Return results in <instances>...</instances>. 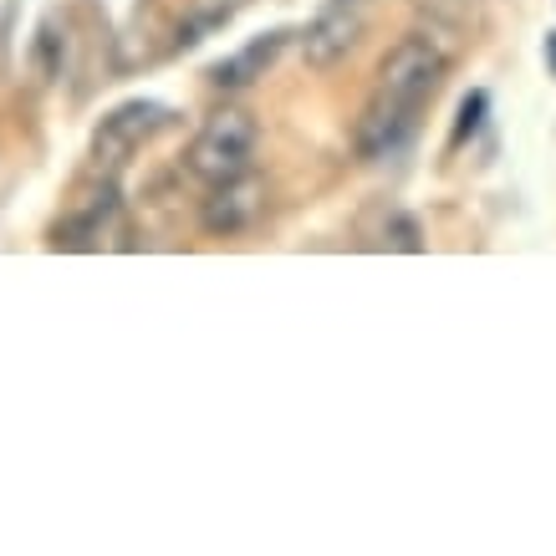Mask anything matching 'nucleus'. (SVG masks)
Returning a JSON list of instances; mask_svg holds the SVG:
<instances>
[{"mask_svg":"<svg viewBox=\"0 0 556 556\" xmlns=\"http://www.w3.org/2000/svg\"><path fill=\"white\" fill-rule=\"evenodd\" d=\"M255 159V118L240 113V108H219L204 118V128L189 143L185 164L194 179L204 185H219V179H236V174L251 169Z\"/></svg>","mask_w":556,"mask_h":556,"instance_id":"1","label":"nucleus"},{"mask_svg":"<svg viewBox=\"0 0 556 556\" xmlns=\"http://www.w3.org/2000/svg\"><path fill=\"white\" fill-rule=\"evenodd\" d=\"M169 123H174V108H164V102H153V98H134V102H123V108H113V113L102 118L98 138H92L98 169L128 164V159H134L153 134H164Z\"/></svg>","mask_w":556,"mask_h":556,"instance_id":"2","label":"nucleus"},{"mask_svg":"<svg viewBox=\"0 0 556 556\" xmlns=\"http://www.w3.org/2000/svg\"><path fill=\"white\" fill-rule=\"evenodd\" d=\"M444 51L434 47V41H424V36H408V41H399V47L383 56V67H378V92H388V98L408 102V108H424V102L439 92V83H444Z\"/></svg>","mask_w":556,"mask_h":556,"instance_id":"3","label":"nucleus"},{"mask_svg":"<svg viewBox=\"0 0 556 556\" xmlns=\"http://www.w3.org/2000/svg\"><path fill=\"white\" fill-rule=\"evenodd\" d=\"M363 26H368V0H327L302 31V62L317 72L338 67L342 56L363 41Z\"/></svg>","mask_w":556,"mask_h":556,"instance_id":"4","label":"nucleus"},{"mask_svg":"<svg viewBox=\"0 0 556 556\" xmlns=\"http://www.w3.org/2000/svg\"><path fill=\"white\" fill-rule=\"evenodd\" d=\"M419 113L424 108H408V102L388 98V92H372V102L363 108V118H357V153L363 159L399 153L414 138V128H419Z\"/></svg>","mask_w":556,"mask_h":556,"instance_id":"5","label":"nucleus"},{"mask_svg":"<svg viewBox=\"0 0 556 556\" xmlns=\"http://www.w3.org/2000/svg\"><path fill=\"white\" fill-rule=\"evenodd\" d=\"M261 210H266V185L251 179V174H236V179H219L215 185L200 219L210 236H240V230H251L255 219H261Z\"/></svg>","mask_w":556,"mask_h":556,"instance_id":"6","label":"nucleus"},{"mask_svg":"<svg viewBox=\"0 0 556 556\" xmlns=\"http://www.w3.org/2000/svg\"><path fill=\"white\" fill-rule=\"evenodd\" d=\"M113 225H118V194H113V185H102L98 194H87V204H77L56 225L51 245H62V251H98L102 236H113Z\"/></svg>","mask_w":556,"mask_h":556,"instance_id":"7","label":"nucleus"},{"mask_svg":"<svg viewBox=\"0 0 556 556\" xmlns=\"http://www.w3.org/2000/svg\"><path fill=\"white\" fill-rule=\"evenodd\" d=\"M291 31H266L255 36V41H245L240 51H230V56H219L215 67H210V83L225 87V92H236V87H251L255 77H266L270 67H276V56H281V47H287Z\"/></svg>","mask_w":556,"mask_h":556,"instance_id":"8","label":"nucleus"},{"mask_svg":"<svg viewBox=\"0 0 556 556\" xmlns=\"http://www.w3.org/2000/svg\"><path fill=\"white\" fill-rule=\"evenodd\" d=\"M236 11H240V0H194V11L174 26V51H194L204 36H215Z\"/></svg>","mask_w":556,"mask_h":556,"instance_id":"9","label":"nucleus"},{"mask_svg":"<svg viewBox=\"0 0 556 556\" xmlns=\"http://www.w3.org/2000/svg\"><path fill=\"white\" fill-rule=\"evenodd\" d=\"M485 113H490V92L485 87H475V92H465V102H459V118H455V134H450V143H465V138H475L480 134V123H485Z\"/></svg>","mask_w":556,"mask_h":556,"instance_id":"10","label":"nucleus"},{"mask_svg":"<svg viewBox=\"0 0 556 556\" xmlns=\"http://www.w3.org/2000/svg\"><path fill=\"white\" fill-rule=\"evenodd\" d=\"M383 240L393 245V251H424V230H419V219L414 215H388V225H383Z\"/></svg>","mask_w":556,"mask_h":556,"instance_id":"11","label":"nucleus"},{"mask_svg":"<svg viewBox=\"0 0 556 556\" xmlns=\"http://www.w3.org/2000/svg\"><path fill=\"white\" fill-rule=\"evenodd\" d=\"M541 56H546V67H552V77H556V31L546 36V47H541Z\"/></svg>","mask_w":556,"mask_h":556,"instance_id":"12","label":"nucleus"}]
</instances>
